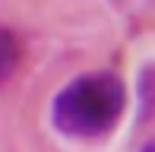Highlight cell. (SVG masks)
Listing matches in <instances>:
<instances>
[{"label":"cell","instance_id":"cell-1","mask_svg":"<svg viewBox=\"0 0 155 152\" xmlns=\"http://www.w3.org/2000/svg\"><path fill=\"white\" fill-rule=\"evenodd\" d=\"M127 108V86L111 70H89L60 86L51 98V127L70 140L114 133Z\"/></svg>","mask_w":155,"mask_h":152},{"label":"cell","instance_id":"cell-2","mask_svg":"<svg viewBox=\"0 0 155 152\" xmlns=\"http://www.w3.org/2000/svg\"><path fill=\"white\" fill-rule=\"evenodd\" d=\"M136 95H139V121L155 111V67H143L136 79Z\"/></svg>","mask_w":155,"mask_h":152},{"label":"cell","instance_id":"cell-3","mask_svg":"<svg viewBox=\"0 0 155 152\" xmlns=\"http://www.w3.org/2000/svg\"><path fill=\"white\" fill-rule=\"evenodd\" d=\"M13 64H16V41H13L10 32H3V29H0V82L10 76Z\"/></svg>","mask_w":155,"mask_h":152},{"label":"cell","instance_id":"cell-4","mask_svg":"<svg viewBox=\"0 0 155 152\" xmlns=\"http://www.w3.org/2000/svg\"><path fill=\"white\" fill-rule=\"evenodd\" d=\"M139 152H155V143H149V146H143Z\"/></svg>","mask_w":155,"mask_h":152}]
</instances>
